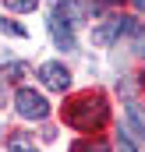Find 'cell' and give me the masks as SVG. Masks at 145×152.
Returning <instances> with one entry per match:
<instances>
[{"label": "cell", "mask_w": 145, "mask_h": 152, "mask_svg": "<svg viewBox=\"0 0 145 152\" xmlns=\"http://www.w3.org/2000/svg\"><path fill=\"white\" fill-rule=\"evenodd\" d=\"M46 25H50V36L57 42V50H74V32H71V25H64L60 14H53Z\"/></svg>", "instance_id": "4"}, {"label": "cell", "mask_w": 145, "mask_h": 152, "mask_svg": "<svg viewBox=\"0 0 145 152\" xmlns=\"http://www.w3.org/2000/svg\"><path fill=\"white\" fill-rule=\"evenodd\" d=\"M127 127L138 131V138L145 142V113L138 110V106H127Z\"/></svg>", "instance_id": "7"}, {"label": "cell", "mask_w": 145, "mask_h": 152, "mask_svg": "<svg viewBox=\"0 0 145 152\" xmlns=\"http://www.w3.org/2000/svg\"><path fill=\"white\" fill-rule=\"evenodd\" d=\"M14 106H18V113L25 117V120H42V117L50 113V103L39 96L36 88H18L14 92Z\"/></svg>", "instance_id": "2"}, {"label": "cell", "mask_w": 145, "mask_h": 152, "mask_svg": "<svg viewBox=\"0 0 145 152\" xmlns=\"http://www.w3.org/2000/svg\"><path fill=\"white\" fill-rule=\"evenodd\" d=\"M124 28H127V18H113V21H106L103 28H96V32H92V42H96V46H110V42L120 36Z\"/></svg>", "instance_id": "5"}, {"label": "cell", "mask_w": 145, "mask_h": 152, "mask_svg": "<svg viewBox=\"0 0 145 152\" xmlns=\"http://www.w3.org/2000/svg\"><path fill=\"white\" fill-rule=\"evenodd\" d=\"M138 53H145V39H142V42H138Z\"/></svg>", "instance_id": "10"}, {"label": "cell", "mask_w": 145, "mask_h": 152, "mask_svg": "<svg viewBox=\"0 0 145 152\" xmlns=\"http://www.w3.org/2000/svg\"><path fill=\"white\" fill-rule=\"evenodd\" d=\"M135 7H138V11H145V0H135Z\"/></svg>", "instance_id": "9"}, {"label": "cell", "mask_w": 145, "mask_h": 152, "mask_svg": "<svg viewBox=\"0 0 145 152\" xmlns=\"http://www.w3.org/2000/svg\"><path fill=\"white\" fill-rule=\"evenodd\" d=\"M4 4H7V11H21V14L39 7V0H4Z\"/></svg>", "instance_id": "8"}, {"label": "cell", "mask_w": 145, "mask_h": 152, "mask_svg": "<svg viewBox=\"0 0 145 152\" xmlns=\"http://www.w3.org/2000/svg\"><path fill=\"white\" fill-rule=\"evenodd\" d=\"M39 78H42V85H46V88H53V92H64V88L71 85L67 67H64V64H57V60L42 64V67H39Z\"/></svg>", "instance_id": "3"}, {"label": "cell", "mask_w": 145, "mask_h": 152, "mask_svg": "<svg viewBox=\"0 0 145 152\" xmlns=\"http://www.w3.org/2000/svg\"><path fill=\"white\" fill-rule=\"evenodd\" d=\"M103 120H106V103H103V96L85 92V96H78L71 106H67V124L78 127V131H92V127H99Z\"/></svg>", "instance_id": "1"}, {"label": "cell", "mask_w": 145, "mask_h": 152, "mask_svg": "<svg viewBox=\"0 0 145 152\" xmlns=\"http://www.w3.org/2000/svg\"><path fill=\"white\" fill-rule=\"evenodd\" d=\"M53 14H60L67 25H78V21H85V7L81 4H74V0H64V4H57V11Z\"/></svg>", "instance_id": "6"}]
</instances>
